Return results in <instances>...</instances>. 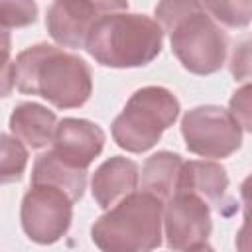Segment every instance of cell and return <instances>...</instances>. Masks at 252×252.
I'll use <instances>...</instances> for the list:
<instances>
[{"mask_svg": "<svg viewBox=\"0 0 252 252\" xmlns=\"http://www.w3.org/2000/svg\"><path fill=\"white\" fill-rule=\"evenodd\" d=\"M10 85L24 94H37L55 108H79L93 93L89 63L51 43H35L4 63V96Z\"/></svg>", "mask_w": 252, "mask_h": 252, "instance_id": "6da1fadb", "label": "cell"}, {"mask_svg": "<svg viewBox=\"0 0 252 252\" xmlns=\"http://www.w3.org/2000/svg\"><path fill=\"white\" fill-rule=\"evenodd\" d=\"M156 22L169 33L171 51L193 75L217 73L228 53V35L203 8V2H159Z\"/></svg>", "mask_w": 252, "mask_h": 252, "instance_id": "7a4b0ae2", "label": "cell"}, {"mask_svg": "<svg viewBox=\"0 0 252 252\" xmlns=\"http://www.w3.org/2000/svg\"><path fill=\"white\" fill-rule=\"evenodd\" d=\"M161 45L163 30L156 20L122 10L106 14L94 24L85 49L102 67L128 69L152 63Z\"/></svg>", "mask_w": 252, "mask_h": 252, "instance_id": "3957f363", "label": "cell"}, {"mask_svg": "<svg viewBox=\"0 0 252 252\" xmlns=\"http://www.w3.org/2000/svg\"><path fill=\"white\" fill-rule=\"evenodd\" d=\"M163 201L136 191L100 215L91 238L100 252H152L161 246Z\"/></svg>", "mask_w": 252, "mask_h": 252, "instance_id": "277c9868", "label": "cell"}, {"mask_svg": "<svg viewBox=\"0 0 252 252\" xmlns=\"http://www.w3.org/2000/svg\"><path fill=\"white\" fill-rule=\"evenodd\" d=\"M181 110L177 96L165 87H142L138 89L114 118L110 132L116 142L126 152L142 154L154 148L161 134L173 126Z\"/></svg>", "mask_w": 252, "mask_h": 252, "instance_id": "5b68a950", "label": "cell"}, {"mask_svg": "<svg viewBox=\"0 0 252 252\" xmlns=\"http://www.w3.org/2000/svg\"><path fill=\"white\" fill-rule=\"evenodd\" d=\"M185 148L201 158L222 159L242 146V128L230 110L203 104L187 110L181 118Z\"/></svg>", "mask_w": 252, "mask_h": 252, "instance_id": "8992f818", "label": "cell"}, {"mask_svg": "<svg viewBox=\"0 0 252 252\" xmlns=\"http://www.w3.org/2000/svg\"><path fill=\"white\" fill-rule=\"evenodd\" d=\"M22 228L37 244H53L71 228L73 199L59 187L32 183L20 207Z\"/></svg>", "mask_w": 252, "mask_h": 252, "instance_id": "52a82bcc", "label": "cell"}, {"mask_svg": "<svg viewBox=\"0 0 252 252\" xmlns=\"http://www.w3.org/2000/svg\"><path fill=\"white\" fill-rule=\"evenodd\" d=\"M128 10V2L57 0L49 4L45 28L55 43L69 49H85L94 24L112 12Z\"/></svg>", "mask_w": 252, "mask_h": 252, "instance_id": "ba28073f", "label": "cell"}, {"mask_svg": "<svg viewBox=\"0 0 252 252\" xmlns=\"http://www.w3.org/2000/svg\"><path fill=\"white\" fill-rule=\"evenodd\" d=\"M163 228L169 250H187L207 242L213 219L207 201L195 193H175L163 207Z\"/></svg>", "mask_w": 252, "mask_h": 252, "instance_id": "9c48e42d", "label": "cell"}, {"mask_svg": "<svg viewBox=\"0 0 252 252\" xmlns=\"http://www.w3.org/2000/svg\"><path fill=\"white\" fill-rule=\"evenodd\" d=\"M106 142L104 130L85 118H63L57 124L51 152L75 169L87 167L100 156Z\"/></svg>", "mask_w": 252, "mask_h": 252, "instance_id": "30bf717a", "label": "cell"}, {"mask_svg": "<svg viewBox=\"0 0 252 252\" xmlns=\"http://www.w3.org/2000/svg\"><path fill=\"white\" fill-rule=\"evenodd\" d=\"M138 181H140L138 163L122 156H112L106 161H102L93 173L91 191L96 205L108 211L124 197L136 193Z\"/></svg>", "mask_w": 252, "mask_h": 252, "instance_id": "8fae6325", "label": "cell"}, {"mask_svg": "<svg viewBox=\"0 0 252 252\" xmlns=\"http://www.w3.org/2000/svg\"><path fill=\"white\" fill-rule=\"evenodd\" d=\"M57 124L55 112L37 102H20L10 114L12 136L32 150H41L47 144H53Z\"/></svg>", "mask_w": 252, "mask_h": 252, "instance_id": "7c38bea8", "label": "cell"}, {"mask_svg": "<svg viewBox=\"0 0 252 252\" xmlns=\"http://www.w3.org/2000/svg\"><path fill=\"white\" fill-rule=\"evenodd\" d=\"M226 189H228V175L220 163L207 161V159H203V161L191 159V161L183 163L175 193H179V191L195 193V195L203 197L205 201L215 203L220 211L222 201L226 197Z\"/></svg>", "mask_w": 252, "mask_h": 252, "instance_id": "4fadbf2b", "label": "cell"}, {"mask_svg": "<svg viewBox=\"0 0 252 252\" xmlns=\"http://www.w3.org/2000/svg\"><path fill=\"white\" fill-rule=\"evenodd\" d=\"M183 163V158L175 152L161 150L152 154L142 165V191L169 201L177 191Z\"/></svg>", "mask_w": 252, "mask_h": 252, "instance_id": "5bb4252c", "label": "cell"}, {"mask_svg": "<svg viewBox=\"0 0 252 252\" xmlns=\"http://www.w3.org/2000/svg\"><path fill=\"white\" fill-rule=\"evenodd\" d=\"M32 183H45L63 189L73 203L79 201L87 187V171L75 169L61 161L51 150L39 154L32 167Z\"/></svg>", "mask_w": 252, "mask_h": 252, "instance_id": "9a60e30c", "label": "cell"}, {"mask_svg": "<svg viewBox=\"0 0 252 252\" xmlns=\"http://www.w3.org/2000/svg\"><path fill=\"white\" fill-rule=\"evenodd\" d=\"M2 183H12V181H20L24 171H26V165H28V150L26 146L10 136V134H2Z\"/></svg>", "mask_w": 252, "mask_h": 252, "instance_id": "2e32d148", "label": "cell"}, {"mask_svg": "<svg viewBox=\"0 0 252 252\" xmlns=\"http://www.w3.org/2000/svg\"><path fill=\"white\" fill-rule=\"evenodd\" d=\"M203 8L228 28H244L252 20V2H203Z\"/></svg>", "mask_w": 252, "mask_h": 252, "instance_id": "e0dca14e", "label": "cell"}, {"mask_svg": "<svg viewBox=\"0 0 252 252\" xmlns=\"http://www.w3.org/2000/svg\"><path fill=\"white\" fill-rule=\"evenodd\" d=\"M37 20V4L28 0H2L0 2V22L2 28H24Z\"/></svg>", "mask_w": 252, "mask_h": 252, "instance_id": "ac0fdd59", "label": "cell"}, {"mask_svg": "<svg viewBox=\"0 0 252 252\" xmlns=\"http://www.w3.org/2000/svg\"><path fill=\"white\" fill-rule=\"evenodd\" d=\"M228 106L230 114L236 118L240 128L252 134V83L236 89L228 100Z\"/></svg>", "mask_w": 252, "mask_h": 252, "instance_id": "d6986e66", "label": "cell"}, {"mask_svg": "<svg viewBox=\"0 0 252 252\" xmlns=\"http://www.w3.org/2000/svg\"><path fill=\"white\" fill-rule=\"evenodd\" d=\"M230 75L234 81L244 83L250 81L252 83V37L240 41L232 55H230V63H228Z\"/></svg>", "mask_w": 252, "mask_h": 252, "instance_id": "ffe728a7", "label": "cell"}, {"mask_svg": "<svg viewBox=\"0 0 252 252\" xmlns=\"http://www.w3.org/2000/svg\"><path fill=\"white\" fill-rule=\"evenodd\" d=\"M236 252H252V215H244V222L234 238Z\"/></svg>", "mask_w": 252, "mask_h": 252, "instance_id": "44dd1931", "label": "cell"}, {"mask_svg": "<svg viewBox=\"0 0 252 252\" xmlns=\"http://www.w3.org/2000/svg\"><path fill=\"white\" fill-rule=\"evenodd\" d=\"M240 197L244 203V215H252V173L240 183Z\"/></svg>", "mask_w": 252, "mask_h": 252, "instance_id": "7402d4cb", "label": "cell"}, {"mask_svg": "<svg viewBox=\"0 0 252 252\" xmlns=\"http://www.w3.org/2000/svg\"><path fill=\"white\" fill-rule=\"evenodd\" d=\"M183 252H215V248H211L207 242H203V244L191 246V248H187V250H183Z\"/></svg>", "mask_w": 252, "mask_h": 252, "instance_id": "603a6c76", "label": "cell"}]
</instances>
